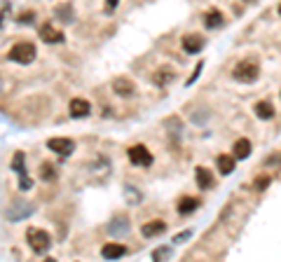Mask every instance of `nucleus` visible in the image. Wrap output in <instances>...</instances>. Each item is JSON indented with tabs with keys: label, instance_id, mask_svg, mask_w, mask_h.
Returning <instances> with one entry per match:
<instances>
[{
	"label": "nucleus",
	"instance_id": "nucleus-1",
	"mask_svg": "<svg viewBox=\"0 0 281 262\" xmlns=\"http://www.w3.org/2000/svg\"><path fill=\"white\" fill-rule=\"evenodd\" d=\"M260 75V66L258 61H251V59H244V61H239L234 66V71H232V77L239 80V82H256Z\"/></svg>",
	"mask_w": 281,
	"mask_h": 262
},
{
	"label": "nucleus",
	"instance_id": "nucleus-2",
	"mask_svg": "<svg viewBox=\"0 0 281 262\" xmlns=\"http://www.w3.org/2000/svg\"><path fill=\"white\" fill-rule=\"evenodd\" d=\"M26 239H28V246H31L35 253H47V248L52 246V237H49L45 230H38V227L28 230Z\"/></svg>",
	"mask_w": 281,
	"mask_h": 262
},
{
	"label": "nucleus",
	"instance_id": "nucleus-3",
	"mask_svg": "<svg viewBox=\"0 0 281 262\" xmlns=\"http://www.w3.org/2000/svg\"><path fill=\"white\" fill-rule=\"evenodd\" d=\"M7 59H12V61H17V63H31L35 59V47H33L31 42H17L10 49Z\"/></svg>",
	"mask_w": 281,
	"mask_h": 262
},
{
	"label": "nucleus",
	"instance_id": "nucleus-4",
	"mask_svg": "<svg viewBox=\"0 0 281 262\" xmlns=\"http://www.w3.org/2000/svg\"><path fill=\"white\" fill-rule=\"evenodd\" d=\"M127 155H129V162L136 167H150L152 164V155L148 152L145 145H131Z\"/></svg>",
	"mask_w": 281,
	"mask_h": 262
},
{
	"label": "nucleus",
	"instance_id": "nucleus-5",
	"mask_svg": "<svg viewBox=\"0 0 281 262\" xmlns=\"http://www.w3.org/2000/svg\"><path fill=\"white\" fill-rule=\"evenodd\" d=\"M47 147H49L52 152H59V155H70V152L75 150V143H73L70 138H49V141H47Z\"/></svg>",
	"mask_w": 281,
	"mask_h": 262
},
{
	"label": "nucleus",
	"instance_id": "nucleus-6",
	"mask_svg": "<svg viewBox=\"0 0 281 262\" xmlns=\"http://www.w3.org/2000/svg\"><path fill=\"white\" fill-rule=\"evenodd\" d=\"M40 38L45 42H49V45H59V42H64V33L54 28L52 24H45L43 28H40Z\"/></svg>",
	"mask_w": 281,
	"mask_h": 262
},
{
	"label": "nucleus",
	"instance_id": "nucleus-7",
	"mask_svg": "<svg viewBox=\"0 0 281 262\" xmlns=\"http://www.w3.org/2000/svg\"><path fill=\"white\" fill-rule=\"evenodd\" d=\"M113 92H115L117 96H134L136 84L131 82L129 77H117V80L113 82Z\"/></svg>",
	"mask_w": 281,
	"mask_h": 262
},
{
	"label": "nucleus",
	"instance_id": "nucleus-8",
	"mask_svg": "<svg viewBox=\"0 0 281 262\" xmlns=\"http://www.w3.org/2000/svg\"><path fill=\"white\" fill-rule=\"evenodd\" d=\"M127 253V246H122V243H106L103 248H101V255L106 258V260H117Z\"/></svg>",
	"mask_w": 281,
	"mask_h": 262
},
{
	"label": "nucleus",
	"instance_id": "nucleus-9",
	"mask_svg": "<svg viewBox=\"0 0 281 262\" xmlns=\"http://www.w3.org/2000/svg\"><path fill=\"white\" fill-rule=\"evenodd\" d=\"M92 113V105L87 98H73L70 101V115L73 117H87Z\"/></svg>",
	"mask_w": 281,
	"mask_h": 262
},
{
	"label": "nucleus",
	"instance_id": "nucleus-10",
	"mask_svg": "<svg viewBox=\"0 0 281 262\" xmlns=\"http://www.w3.org/2000/svg\"><path fill=\"white\" fill-rule=\"evenodd\" d=\"M204 47V38L202 35H185L183 38V49L187 54H197Z\"/></svg>",
	"mask_w": 281,
	"mask_h": 262
},
{
	"label": "nucleus",
	"instance_id": "nucleus-11",
	"mask_svg": "<svg viewBox=\"0 0 281 262\" xmlns=\"http://www.w3.org/2000/svg\"><path fill=\"white\" fill-rule=\"evenodd\" d=\"M164 230H166L164 220H150V222H145V225L140 227V234L150 239V237H157V234H162Z\"/></svg>",
	"mask_w": 281,
	"mask_h": 262
},
{
	"label": "nucleus",
	"instance_id": "nucleus-12",
	"mask_svg": "<svg viewBox=\"0 0 281 262\" xmlns=\"http://www.w3.org/2000/svg\"><path fill=\"white\" fill-rule=\"evenodd\" d=\"M232 157L234 159H246L251 155V141L249 138H239V141H234V147H232Z\"/></svg>",
	"mask_w": 281,
	"mask_h": 262
},
{
	"label": "nucleus",
	"instance_id": "nucleus-13",
	"mask_svg": "<svg viewBox=\"0 0 281 262\" xmlns=\"http://www.w3.org/2000/svg\"><path fill=\"white\" fill-rule=\"evenodd\" d=\"M195 178H197V185L202 190H211V185H213V176H211V171L204 167H197Z\"/></svg>",
	"mask_w": 281,
	"mask_h": 262
},
{
	"label": "nucleus",
	"instance_id": "nucleus-14",
	"mask_svg": "<svg viewBox=\"0 0 281 262\" xmlns=\"http://www.w3.org/2000/svg\"><path fill=\"white\" fill-rule=\"evenodd\" d=\"M216 164H218V171H220L223 176H227V173L234 171V157H232V155H218Z\"/></svg>",
	"mask_w": 281,
	"mask_h": 262
},
{
	"label": "nucleus",
	"instance_id": "nucleus-15",
	"mask_svg": "<svg viewBox=\"0 0 281 262\" xmlns=\"http://www.w3.org/2000/svg\"><path fill=\"white\" fill-rule=\"evenodd\" d=\"M256 115H258L260 119H272V117H274V105H272L270 101H258V103H256Z\"/></svg>",
	"mask_w": 281,
	"mask_h": 262
},
{
	"label": "nucleus",
	"instance_id": "nucleus-16",
	"mask_svg": "<svg viewBox=\"0 0 281 262\" xmlns=\"http://www.w3.org/2000/svg\"><path fill=\"white\" fill-rule=\"evenodd\" d=\"M197 206H199V199H195V197H183V199L178 201V211H181L183 215H190Z\"/></svg>",
	"mask_w": 281,
	"mask_h": 262
},
{
	"label": "nucleus",
	"instance_id": "nucleus-17",
	"mask_svg": "<svg viewBox=\"0 0 281 262\" xmlns=\"http://www.w3.org/2000/svg\"><path fill=\"white\" fill-rule=\"evenodd\" d=\"M206 28H216V26H223V14L218 10H209L206 12Z\"/></svg>",
	"mask_w": 281,
	"mask_h": 262
},
{
	"label": "nucleus",
	"instance_id": "nucleus-18",
	"mask_svg": "<svg viewBox=\"0 0 281 262\" xmlns=\"http://www.w3.org/2000/svg\"><path fill=\"white\" fill-rule=\"evenodd\" d=\"M155 84H160V87H164V84H169L173 80V71H169V68H162V71H157L155 73Z\"/></svg>",
	"mask_w": 281,
	"mask_h": 262
},
{
	"label": "nucleus",
	"instance_id": "nucleus-19",
	"mask_svg": "<svg viewBox=\"0 0 281 262\" xmlns=\"http://www.w3.org/2000/svg\"><path fill=\"white\" fill-rule=\"evenodd\" d=\"M12 168L19 173V178L26 176V171H23V152H17V155H14V159H12Z\"/></svg>",
	"mask_w": 281,
	"mask_h": 262
},
{
	"label": "nucleus",
	"instance_id": "nucleus-20",
	"mask_svg": "<svg viewBox=\"0 0 281 262\" xmlns=\"http://www.w3.org/2000/svg\"><path fill=\"white\" fill-rule=\"evenodd\" d=\"M54 176L56 173H54V167H52V164H43V167H40V178L43 180H52Z\"/></svg>",
	"mask_w": 281,
	"mask_h": 262
},
{
	"label": "nucleus",
	"instance_id": "nucleus-21",
	"mask_svg": "<svg viewBox=\"0 0 281 262\" xmlns=\"http://www.w3.org/2000/svg\"><path fill=\"white\" fill-rule=\"evenodd\" d=\"M169 253H171V251H169V246H164L162 251H155V253H152V260H155V262H164L166 258H169Z\"/></svg>",
	"mask_w": 281,
	"mask_h": 262
},
{
	"label": "nucleus",
	"instance_id": "nucleus-22",
	"mask_svg": "<svg viewBox=\"0 0 281 262\" xmlns=\"http://www.w3.org/2000/svg\"><path fill=\"white\" fill-rule=\"evenodd\" d=\"M31 185H33V180L28 178V176H22V178H19V188L22 190H31Z\"/></svg>",
	"mask_w": 281,
	"mask_h": 262
},
{
	"label": "nucleus",
	"instance_id": "nucleus-23",
	"mask_svg": "<svg viewBox=\"0 0 281 262\" xmlns=\"http://www.w3.org/2000/svg\"><path fill=\"white\" fill-rule=\"evenodd\" d=\"M31 19H33V12H23L19 17V24H31Z\"/></svg>",
	"mask_w": 281,
	"mask_h": 262
},
{
	"label": "nucleus",
	"instance_id": "nucleus-24",
	"mask_svg": "<svg viewBox=\"0 0 281 262\" xmlns=\"http://www.w3.org/2000/svg\"><path fill=\"white\" fill-rule=\"evenodd\" d=\"M267 183H270V178H258V183H256V185H258V190H262Z\"/></svg>",
	"mask_w": 281,
	"mask_h": 262
},
{
	"label": "nucleus",
	"instance_id": "nucleus-25",
	"mask_svg": "<svg viewBox=\"0 0 281 262\" xmlns=\"http://www.w3.org/2000/svg\"><path fill=\"white\" fill-rule=\"evenodd\" d=\"M45 262H56V260H54V258H47V260H45Z\"/></svg>",
	"mask_w": 281,
	"mask_h": 262
},
{
	"label": "nucleus",
	"instance_id": "nucleus-26",
	"mask_svg": "<svg viewBox=\"0 0 281 262\" xmlns=\"http://www.w3.org/2000/svg\"><path fill=\"white\" fill-rule=\"evenodd\" d=\"M279 14H281V5H279Z\"/></svg>",
	"mask_w": 281,
	"mask_h": 262
}]
</instances>
